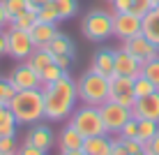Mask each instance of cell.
I'll list each match as a JSON object with an SVG mask.
<instances>
[{"instance_id":"d4e9b609","label":"cell","mask_w":159,"mask_h":155,"mask_svg":"<svg viewBox=\"0 0 159 155\" xmlns=\"http://www.w3.org/2000/svg\"><path fill=\"white\" fill-rule=\"evenodd\" d=\"M51 2L56 5V9L60 14V21L72 19V16H76V12H79V0H51Z\"/></svg>"},{"instance_id":"836d02e7","label":"cell","mask_w":159,"mask_h":155,"mask_svg":"<svg viewBox=\"0 0 159 155\" xmlns=\"http://www.w3.org/2000/svg\"><path fill=\"white\" fill-rule=\"evenodd\" d=\"M16 151H19L16 137H0V153H16Z\"/></svg>"},{"instance_id":"cb8c5ba5","label":"cell","mask_w":159,"mask_h":155,"mask_svg":"<svg viewBox=\"0 0 159 155\" xmlns=\"http://www.w3.org/2000/svg\"><path fill=\"white\" fill-rule=\"evenodd\" d=\"M159 132V123L157 120H150V118H139V134H136V139L139 141H150L152 137H155Z\"/></svg>"},{"instance_id":"3957f363","label":"cell","mask_w":159,"mask_h":155,"mask_svg":"<svg viewBox=\"0 0 159 155\" xmlns=\"http://www.w3.org/2000/svg\"><path fill=\"white\" fill-rule=\"evenodd\" d=\"M108 88H111V79L97 74L95 70H85L83 74L76 79V93H79L81 104L102 107L108 99Z\"/></svg>"},{"instance_id":"9a60e30c","label":"cell","mask_w":159,"mask_h":155,"mask_svg":"<svg viewBox=\"0 0 159 155\" xmlns=\"http://www.w3.org/2000/svg\"><path fill=\"white\" fill-rule=\"evenodd\" d=\"M90 70H95L102 76H116V51L113 49H99L90 60Z\"/></svg>"},{"instance_id":"60d3db41","label":"cell","mask_w":159,"mask_h":155,"mask_svg":"<svg viewBox=\"0 0 159 155\" xmlns=\"http://www.w3.org/2000/svg\"><path fill=\"white\" fill-rule=\"evenodd\" d=\"M2 26H9V16H7V9H5V2L0 0V28Z\"/></svg>"},{"instance_id":"d6986e66","label":"cell","mask_w":159,"mask_h":155,"mask_svg":"<svg viewBox=\"0 0 159 155\" xmlns=\"http://www.w3.org/2000/svg\"><path fill=\"white\" fill-rule=\"evenodd\" d=\"M48 51L53 53V56H76V46H74V40L69 35H65V32H58L56 37H53V42L48 44Z\"/></svg>"},{"instance_id":"d6a6232c","label":"cell","mask_w":159,"mask_h":155,"mask_svg":"<svg viewBox=\"0 0 159 155\" xmlns=\"http://www.w3.org/2000/svg\"><path fill=\"white\" fill-rule=\"evenodd\" d=\"M152 7H155L152 0H131V12H134L136 16H141V19H143Z\"/></svg>"},{"instance_id":"7bdbcfd3","label":"cell","mask_w":159,"mask_h":155,"mask_svg":"<svg viewBox=\"0 0 159 155\" xmlns=\"http://www.w3.org/2000/svg\"><path fill=\"white\" fill-rule=\"evenodd\" d=\"M46 2H51V0H28L30 9H35V12H37V9L42 7V5H46Z\"/></svg>"},{"instance_id":"5b68a950","label":"cell","mask_w":159,"mask_h":155,"mask_svg":"<svg viewBox=\"0 0 159 155\" xmlns=\"http://www.w3.org/2000/svg\"><path fill=\"white\" fill-rule=\"evenodd\" d=\"M69 125H74L85 139H88V137H97V134H106L102 114H99V107H90V104H81V107H76L72 111V116H69Z\"/></svg>"},{"instance_id":"8992f818","label":"cell","mask_w":159,"mask_h":155,"mask_svg":"<svg viewBox=\"0 0 159 155\" xmlns=\"http://www.w3.org/2000/svg\"><path fill=\"white\" fill-rule=\"evenodd\" d=\"M99 114H102V120H104V130L111 137H118L120 130L125 127V123H127L129 118H134L129 107H122V104L113 102V99H106V102L102 104Z\"/></svg>"},{"instance_id":"f6af8a7d","label":"cell","mask_w":159,"mask_h":155,"mask_svg":"<svg viewBox=\"0 0 159 155\" xmlns=\"http://www.w3.org/2000/svg\"><path fill=\"white\" fill-rule=\"evenodd\" d=\"M152 2H155V7H159V0H152Z\"/></svg>"},{"instance_id":"7a4b0ae2","label":"cell","mask_w":159,"mask_h":155,"mask_svg":"<svg viewBox=\"0 0 159 155\" xmlns=\"http://www.w3.org/2000/svg\"><path fill=\"white\" fill-rule=\"evenodd\" d=\"M9 111L19 120V125H35L46 118L44 109V90L30 88V90H16V95L9 99Z\"/></svg>"},{"instance_id":"681fc988","label":"cell","mask_w":159,"mask_h":155,"mask_svg":"<svg viewBox=\"0 0 159 155\" xmlns=\"http://www.w3.org/2000/svg\"><path fill=\"white\" fill-rule=\"evenodd\" d=\"M106 2H111V0H106Z\"/></svg>"},{"instance_id":"484cf974","label":"cell","mask_w":159,"mask_h":155,"mask_svg":"<svg viewBox=\"0 0 159 155\" xmlns=\"http://www.w3.org/2000/svg\"><path fill=\"white\" fill-rule=\"evenodd\" d=\"M37 19H39V23H60V14H58V9H56L53 2L42 5V7L37 9Z\"/></svg>"},{"instance_id":"74e56055","label":"cell","mask_w":159,"mask_h":155,"mask_svg":"<svg viewBox=\"0 0 159 155\" xmlns=\"http://www.w3.org/2000/svg\"><path fill=\"white\" fill-rule=\"evenodd\" d=\"M111 7H113V14L131 12V0H111Z\"/></svg>"},{"instance_id":"7c38bea8","label":"cell","mask_w":159,"mask_h":155,"mask_svg":"<svg viewBox=\"0 0 159 155\" xmlns=\"http://www.w3.org/2000/svg\"><path fill=\"white\" fill-rule=\"evenodd\" d=\"M131 116L136 120L139 118H150V120H157L159 123V90H155L152 95H145V97H139L131 107Z\"/></svg>"},{"instance_id":"8fae6325","label":"cell","mask_w":159,"mask_h":155,"mask_svg":"<svg viewBox=\"0 0 159 155\" xmlns=\"http://www.w3.org/2000/svg\"><path fill=\"white\" fill-rule=\"evenodd\" d=\"M9 84H12L16 90H30V88H42V79L35 70L30 67L28 63H19L16 67L9 72Z\"/></svg>"},{"instance_id":"ffe728a7","label":"cell","mask_w":159,"mask_h":155,"mask_svg":"<svg viewBox=\"0 0 159 155\" xmlns=\"http://www.w3.org/2000/svg\"><path fill=\"white\" fill-rule=\"evenodd\" d=\"M143 35L159 46V7H152L143 16Z\"/></svg>"},{"instance_id":"44dd1931","label":"cell","mask_w":159,"mask_h":155,"mask_svg":"<svg viewBox=\"0 0 159 155\" xmlns=\"http://www.w3.org/2000/svg\"><path fill=\"white\" fill-rule=\"evenodd\" d=\"M25 63H28L30 67L35 70L37 74H39V72H42V70H46L51 63H56V56H53V53L48 51L46 46H39V49H35V51H32V56L25 60Z\"/></svg>"},{"instance_id":"603a6c76","label":"cell","mask_w":159,"mask_h":155,"mask_svg":"<svg viewBox=\"0 0 159 155\" xmlns=\"http://www.w3.org/2000/svg\"><path fill=\"white\" fill-rule=\"evenodd\" d=\"M39 23V19H37V12L35 9H28V12H23V14H19L16 19H12L9 21V26L12 28H19V30H32L35 26Z\"/></svg>"},{"instance_id":"4316f807","label":"cell","mask_w":159,"mask_h":155,"mask_svg":"<svg viewBox=\"0 0 159 155\" xmlns=\"http://www.w3.org/2000/svg\"><path fill=\"white\" fill-rule=\"evenodd\" d=\"M65 74H67V70H62L58 63H51L46 70H42V72H39L42 86H44V84H53V81H58L60 76H65Z\"/></svg>"},{"instance_id":"ab89813d","label":"cell","mask_w":159,"mask_h":155,"mask_svg":"<svg viewBox=\"0 0 159 155\" xmlns=\"http://www.w3.org/2000/svg\"><path fill=\"white\" fill-rule=\"evenodd\" d=\"M7 56V30L0 28V58Z\"/></svg>"},{"instance_id":"4dcf8cb0","label":"cell","mask_w":159,"mask_h":155,"mask_svg":"<svg viewBox=\"0 0 159 155\" xmlns=\"http://www.w3.org/2000/svg\"><path fill=\"white\" fill-rule=\"evenodd\" d=\"M16 95V88L9 84V79H2L0 76V102L2 104H9V99Z\"/></svg>"},{"instance_id":"ee69618b","label":"cell","mask_w":159,"mask_h":155,"mask_svg":"<svg viewBox=\"0 0 159 155\" xmlns=\"http://www.w3.org/2000/svg\"><path fill=\"white\" fill-rule=\"evenodd\" d=\"M60 155H85L81 148H76V151H60Z\"/></svg>"},{"instance_id":"7402d4cb","label":"cell","mask_w":159,"mask_h":155,"mask_svg":"<svg viewBox=\"0 0 159 155\" xmlns=\"http://www.w3.org/2000/svg\"><path fill=\"white\" fill-rule=\"evenodd\" d=\"M16 127H19V120L14 118L9 107H2L0 109V137H16Z\"/></svg>"},{"instance_id":"ac0fdd59","label":"cell","mask_w":159,"mask_h":155,"mask_svg":"<svg viewBox=\"0 0 159 155\" xmlns=\"http://www.w3.org/2000/svg\"><path fill=\"white\" fill-rule=\"evenodd\" d=\"M58 32H60L58 23H37L35 28L30 30V37H32V42H35V46L39 49V46H48Z\"/></svg>"},{"instance_id":"c3c4849f","label":"cell","mask_w":159,"mask_h":155,"mask_svg":"<svg viewBox=\"0 0 159 155\" xmlns=\"http://www.w3.org/2000/svg\"><path fill=\"white\" fill-rule=\"evenodd\" d=\"M139 155H145V153H139Z\"/></svg>"},{"instance_id":"d590c367","label":"cell","mask_w":159,"mask_h":155,"mask_svg":"<svg viewBox=\"0 0 159 155\" xmlns=\"http://www.w3.org/2000/svg\"><path fill=\"white\" fill-rule=\"evenodd\" d=\"M111 155H131L125 146V141L120 137H113V148H111Z\"/></svg>"},{"instance_id":"30bf717a","label":"cell","mask_w":159,"mask_h":155,"mask_svg":"<svg viewBox=\"0 0 159 155\" xmlns=\"http://www.w3.org/2000/svg\"><path fill=\"white\" fill-rule=\"evenodd\" d=\"M122 46L127 49V51L139 60L141 65L148 63V60H152V58H159V46H157L155 42L148 40L143 32L136 35V37H131V40H127V42H122Z\"/></svg>"},{"instance_id":"52a82bcc","label":"cell","mask_w":159,"mask_h":155,"mask_svg":"<svg viewBox=\"0 0 159 155\" xmlns=\"http://www.w3.org/2000/svg\"><path fill=\"white\" fill-rule=\"evenodd\" d=\"M35 42H32L28 30H19V28H7V56L16 60V63H25L32 51H35Z\"/></svg>"},{"instance_id":"e0dca14e","label":"cell","mask_w":159,"mask_h":155,"mask_svg":"<svg viewBox=\"0 0 159 155\" xmlns=\"http://www.w3.org/2000/svg\"><path fill=\"white\" fill-rule=\"evenodd\" d=\"M111 148H113L111 134H97V137H88L81 151L85 155H111Z\"/></svg>"},{"instance_id":"8d00e7d4","label":"cell","mask_w":159,"mask_h":155,"mask_svg":"<svg viewBox=\"0 0 159 155\" xmlns=\"http://www.w3.org/2000/svg\"><path fill=\"white\" fill-rule=\"evenodd\" d=\"M122 141H125V146H127V151L131 155L143 153V141H139V139H122Z\"/></svg>"},{"instance_id":"6da1fadb","label":"cell","mask_w":159,"mask_h":155,"mask_svg":"<svg viewBox=\"0 0 159 155\" xmlns=\"http://www.w3.org/2000/svg\"><path fill=\"white\" fill-rule=\"evenodd\" d=\"M44 109H46V120L51 123H60L67 120L72 111L76 109L79 102V93H76V79L69 74L60 76L53 84H44Z\"/></svg>"},{"instance_id":"f35d334b","label":"cell","mask_w":159,"mask_h":155,"mask_svg":"<svg viewBox=\"0 0 159 155\" xmlns=\"http://www.w3.org/2000/svg\"><path fill=\"white\" fill-rule=\"evenodd\" d=\"M16 155H46V153L39 151V148H35V146H30V143H23V146L16 151Z\"/></svg>"},{"instance_id":"9c48e42d","label":"cell","mask_w":159,"mask_h":155,"mask_svg":"<svg viewBox=\"0 0 159 155\" xmlns=\"http://www.w3.org/2000/svg\"><path fill=\"white\" fill-rule=\"evenodd\" d=\"M108 99L122 104V107H134L136 93H134V79L131 76H111V88H108Z\"/></svg>"},{"instance_id":"e575fe53","label":"cell","mask_w":159,"mask_h":155,"mask_svg":"<svg viewBox=\"0 0 159 155\" xmlns=\"http://www.w3.org/2000/svg\"><path fill=\"white\" fill-rule=\"evenodd\" d=\"M143 153H145V155H159V132L152 137L150 141L143 143Z\"/></svg>"},{"instance_id":"4fadbf2b","label":"cell","mask_w":159,"mask_h":155,"mask_svg":"<svg viewBox=\"0 0 159 155\" xmlns=\"http://www.w3.org/2000/svg\"><path fill=\"white\" fill-rule=\"evenodd\" d=\"M141 67L143 65L131 56L125 46L116 49V74L118 76H131V79H136V76H141Z\"/></svg>"},{"instance_id":"bcb514c9","label":"cell","mask_w":159,"mask_h":155,"mask_svg":"<svg viewBox=\"0 0 159 155\" xmlns=\"http://www.w3.org/2000/svg\"><path fill=\"white\" fill-rule=\"evenodd\" d=\"M0 155H16V153H0Z\"/></svg>"},{"instance_id":"83f0119b","label":"cell","mask_w":159,"mask_h":155,"mask_svg":"<svg viewBox=\"0 0 159 155\" xmlns=\"http://www.w3.org/2000/svg\"><path fill=\"white\" fill-rule=\"evenodd\" d=\"M141 74H143L148 81H152V84L157 86V90H159V58H152V60H148V63H143Z\"/></svg>"},{"instance_id":"f546056e","label":"cell","mask_w":159,"mask_h":155,"mask_svg":"<svg viewBox=\"0 0 159 155\" xmlns=\"http://www.w3.org/2000/svg\"><path fill=\"white\" fill-rule=\"evenodd\" d=\"M2 2H5V9H7L9 21L16 19L19 14H23V12H28V9H30L28 0H2Z\"/></svg>"},{"instance_id":"1f68e13d","label":"cell","mask_w":159,"mask_h":155,"mask_svg":"<svg viewBox=\"0 0 159 155\" xmlns=\"http://www.w3.org/2000/svg\"><path fill=\"white\" fill-rule=\"evenodd\" d=\"M136 134H139V120L136 118H129L127 123H125V127L120 130V139H136Z\"/></svg>"},{"instance_id":"7dc6e473","label":"cell","mask_w":159,"mask_h":155,"mask_svg":"<svg viewBox=\"0 0 159 155\" xmlns=\"http://www.w3.org/2000/svg\"><path fill=\"white\" fill-rule=\"evenodd\" d=\"M2 107H7V104H2V102H0V109H2Z\"/></svg>"},{"instance_id":"277c9868","label":"cell","mask_w":159,"mask_h":155,"mask_svg":"<svg viewBox=\"0 0 159 155\" xmlns=\"http://www.w3.org/2000/svg\"><path fill=\"white\" fill-rule=\"evenodd\" d=\"M81 32L90 42H97V44L106 42L108 37H113V12L90 9L81 21Z\"/></svg>"},{"instance_id":"5bb4252c","label":"cell","mask_w":159,"mask_h":155,"mask_svg":"<svg viewBox=\"0 0 159 155\" xmlns=\"http://www.w3.org/2000/svg\"><path fill=\"white\" fill-rule=\"evenodd\" d=\"M23 143H30V146H35V148H39V151L48 153V151H51V146H53V132H51V127L42 125V123L30 125V130H28V134H25V141Z\"/></svg>"},{"instance_id":"ba28073f","label":"cell","mask_w":159,"mask_h":155,"mask_svg":"<svg viewBox=\"0 0 159 155\" xmlns=\"http://www.w3.org/2000/svg\"><path fill=\"white\" fill-rule=\"evenodd\" d=\"M143 32V19L136 16L134 12H118L113 14V35L120 42H127L131 37Z\"/></svg>"},{"instance_id":"b9f144b4","label":"cell","mask_w":159,"mask_h":155,"mask_svg":"<svg viewBox=\"0 0 159 155\" xmlns=\"http://www.w3.org/2000/svg\"><path fill=\"white\" fill-rule=\"evenodd\" d=\"M56 63H58L62 70H67L69 65H72V56H56Z\"/></svg>"},{"instance_id":"2e32d148","label":"cell","mask_w":159,"mask_h":155,"mask_svg":"<svg viewBox=\"0 0 159 155\" xmlns=\"http://www.w3.org/2000/svg\"><path fill=\"white\" fill-rule=\"evenodd\" d=\"M83 141H85V137L69 123L58 132V148L60 151H76V148H83Z\"/></svg>"},{"instance_id":"f1b7e54d","label":"cell","mask_w":159,"mask_h":155,"mask_svg":"<svg viewBox=\"0 0 159 155\" xmlns=\"http://www.w3.org/2000/svg\"><path fill=\"white\" fill-rule=\"evenodd\" d=\"M155 90H157V86L152 84V81H148L143 74L134 79V93H136V99H139V97H145V95H152Z\"/></svg>"}]
</instances>
